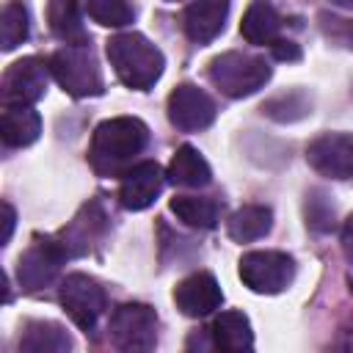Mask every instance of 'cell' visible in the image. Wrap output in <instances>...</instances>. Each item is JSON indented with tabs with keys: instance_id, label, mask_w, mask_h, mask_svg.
<instances>
[{
	"instance_id": "obj_1",
	"label": "cell",
	"mask_w": 353,
	"mask_h": 353,
	"mask_svg": "<svg viewBox=\"0 0 353 353\" xmlns=\"http://www.w3.org/2000/svg\"><path fill=\"white\" fill-rule=\"evenodd\" d=\"M149 130L135 116H113L97 124L88 160L99 176H124L130 163L146 149Z\"/></svg>"
},
{
	"instance_id": "obj_2",
	"label": "cell",
	"mask_w": 353,
	"mask_h": 353,
	"mask_svg": "<svg viewBox=\"0 0 353 353\" xmlns=\"http://www.w3.org/2000/svg\"><path fill=\"white\" fill-rule=\"evenodd\" d=\"M108 58L116 77L135 91H149L165 66L163 52L141 33H119L108 39Z\"/></svg>"
},
{
	"instance_id": "obj_3",
	"label": "cell",
	"mask_w": 353,
	"mask_h": 353,
	"mask_svg": "<svg viewBox=\"0 0 353 353\" xmlns=\"http://www.w3.org/2000/svg\"><path fill=\"white\" fill-rule=\"evenodd\" d=\"M210 83L232 97V99H240V97H251L256 94L268 80H270V63L262 58V55H248V52H223V55H215L210 61Z\"/></svg>"
},
{
	"instance_id": "obj_4",
	"label": "cell",
	"mask_w": 353,
	"mask_h": 353,
	"mask_svg": "<svg viewBox=\"0 0 353 353\" xmlns=\"http://www.w3.org/2000/svg\"><path fill=\"white\" fill-rule=\"evenodd\" d=\"M50 74L72 97L102 94V72L88 44H66L50 58Z\"/></svg>"
},
{
	"instance_id": "obj_5",
	"label": "cell",
	"mask_w": 353,
	"mask_h": 353,
	"mask_svg": "<svg viewBox=\"0 0 353 353\" xmlns=\"http://www.w3.org/2000/svg\"><path fill=\"white\" fill-rule=\"evenodd\" d=\"M110 342L119 350L141 353L152 350L157 342V314L146 303H121L110 314Z\"/></svg>"
},
{
	"instance_id": "obj_6",
	"label": "cell",
	"mask_w": 353,
	"mask_h": 353,
	"mask_svg": "<svg viewBox=\"0 0 353 353\" xmlns=\"http://www.w3.org/2000/svg\"><path fill=\"white\" fill-rule=\"evenodd\" d=\"M295 276V262L284 251H248L240 256V279L251 292L276 295Z\"/></svg>"
},
{
	"instance_id": "obj_7",
	"label": "cell",
	"mask_w": 353,
	"mask_h": 353,
	"mask_svg": "<svg viewBox=\"0 0 353 353\" xmlns=\"http://www.w3.org/2000/svg\"><path fill=\"white\" fill-rule=\"evenodd\" d=\"M66 259H69V254H66L61 240H52V237L33 240L28 245V251L19 256V265H17L19 287L25 292H36V290L47 287L58 276V270Z\"/></svg>"
},
{
	"instance_id": "obj_8",
	"label": "cell",
	"mask_w": 353,
	"mask_h": 353,
	"mask_svg": "<svg viewBox=\"0 0 353 353\" xmlns=\"http://www.w3.org/2000/svg\"><path fill=\"white\" fill-rule=\"evenodd\" d=\"M61 306L72 317V323L83 331H91L105 312V290L85 273H69L61 281Z\"/></svg>"
},
{
	"instance_id": "obj_9",
	"label": "cell",
	"mask_w": 353,
	"mask_h": 353,
	"mask_svg": "<svg viewBox=\"0 0 353 353\" xmlns=\"http://www.w3.org/2000/svg\"><path fill=\"white\" fill-rule=\"evenodd\" d=\"M47 72L50 66H44V61L39 58H19L14 61L0 83V97L3 105H33L44 97L47 91Z\"/></svg>"
},
{
	"instance_id": "obj_10",
	"label": "cell",
	"mask_w": 353,
	"mask_h": 353,
	"mask_svg": "<svg viewBox=\"0 0 353 353\" xmlns=\"http://www.w3.org/2000/svg\"><path fill=\"white\" fill-rule=\"evenodd\" d=\"M309 165L328 179H353V135L325 132L306 146Z\"/></svg>"
},
{
	"instance_id": "obj_11",
	"label": "cell",
	"mask_w": 353,
	"mask_h": 353,
	"mask_svg": "<svg viewBox=\"0 0 353 353\" xmlns=\"http://www.w3.org/2000/svg\"><path fill=\"white\" fill-rule=\"evenodd\" d=\"M215 119V102L193 83H182L168 94V121L182 132H199Z\"/></svg>"
},
{
	"instance_id": "obj_12",
	"label": "cell",
	"mask_w": 353,
	"mask_h": 353,
	"mask_svg": "<svg viewBox=\"0 0 353 353\" xmlns=\"http://www.w3.org/2000/svg\"><path fill=\"white\" fill-rule=\"evenodd\" d=\"M168 176L163 174V168L154 163V160H143V163H135L124 171L121 176V188H119V201L124 210H146L163 190V182Z\"/></svg>"
},
{
	"instance_id": "obj_13",
	"label": "cell",
	"mask_w": 353,
	"mask_h": 353,
	"mask_svg": "<svg viewBox=\"0 0 353 353\" xmlns=\"http://www.w3.org/2000/svg\"><path fill=\"white\" fill-rule=\"evenodd\" d=\"M174 303L188 317H207L223 303V292L212 273L199 270L174 287Z\"/></svg>"
},
{
	"instance_id": "obj_14",
	"label": "cell",
	"mask_w": 353,
	"mask_h": 353,
	"mask_svg": "<svg viewBox=\"0 0 353 353\" xmlns=\"http://www.w3.org/2000/svg\"><path fill=\"white\" fill-rule=\"evenodd\" d=\"M229 0H193L185 8V33L196 44H210L226 25Z\"/></svg>"
},
{
	"instance_id": "obj_15",
	"label": "cell",
	"mask_w": 353,
	"mask_h": 353,
	"mask_svg": "<svg viewBox=\"0 0 353 353\" xmlns=\"http://www.w3.org/2000/svg\"><path fill=\"white\" fill-rule=\"evenodd\" d=\"M41 132V116L33 110V105H3L0 116V135L3 143L11 149L30 146Z\"/></svg>"
},
{
	"instance_id": "obj_16",
	"label": "cell",
	"mask_w": 353,
	"mask_h": 353,
	"mask_svg": "<svg viewBox=\"0 0 353 353\" xmlns=\"http://www.w3.org/2000/svg\"><path fill=\"white\" fill-rule=\"evenodd\" d=\"M165 176H168V182L179 185V188H204V185H210L212 171H210V163L201 157V152L196 146L185 143L174 152Z\"/></svg>"
},
{
	"instance_id": "obj_17",
	"label": "cell",
	"mask_w": 353,
	"mask_h": 353,
	"mask_svg": "<svg viewBox=\"0 0 353 353\" xmlns=\"http://www.w3.org/2000/svg\"><path fill=\"white\" fill-rule=\"evenodd\" d=\"M279 28H281L279 11H276L270 3H265V0H254V3L248 6V11H245L243 22H240L243 39H245L248 44H256V47L273 44V41L279 39Z\"/></svg>"
},
{
	"instance_id": "obj_18",
	"label": "cell",
	"mask_w": 353,
	"mask_h": 353,
	"mask_svg": "<svg viewBox=\"0 0 353 353\" xmlns=\"http://www.w3.org/2000/svg\"><path fill=\"white\" fill-rule=\"evenodd\" d=\"M212 345L221 350H251L254 347V331L243 312H221L212 325Z\"/></svg>"
},
{
	"instance_id": "obj_19",
	"label": "cell",
	"mask_w": 353,
	"mask_h": 353,
	"mask_svg": "<svg viewBox=\"0 0 353 353\" xmlns=\"http://www.w3.org/2000/svg\"><path fill=\"white\" fill-rule=\"evenodd\" d=\"M72 347V336L50 320H33L25 325L19 336V350L25 353H66Z\"/></svg>"
},
{
	"instance_id": "obj_20",
	"label": "cell",
	"mask_w": 353,
	"mask_h": 353,
	"mask_svg": "<svg viewBox=\"0 0 353 353\" xmlns=\"http://www.w3.org/2000/svg\"><path fill=\"white\" fill-rule=\"evenodd\" d=\"M273 226V212L270 207L265 204H245L240 210L232 212L229 223H226V232L234 243H251V240H259L270 232Z\"/></svg>"
},
{
	"instance_id": "obj_21",
	"label": "cell",
	"mask_w": 353,
	"mask_h": 353,
	"mask_svg": "<svg viewBox=\"0 0 353 353\" xmlns=\"http://www.w3.org/2000/svg\"><path fill=\"white\" fill-rule=\"evenodd\" d=\"M47 22H50V30L61 41H66V44H88L77 0H50L47 3Z\"/></svg>"
},
{
	"instance_id": "obj_22",
	"label": "cell",
	"mask_w": 353,
	"mask_h": 353,
	"mask_svg": "<svg viewBox=\"0 0 353 353\" xmlns=\"http://www.w3.org/2000/svg\"><path fill=\"white\" fill-rule=\"evenodd\" d=\"M171 212L193 229H212L218 223V204L204 196H174Z\"/></svg>"
},
{
	"instance_id": "obj_23",
	"label": "cell",
	"mask_w": 353,
	"mask_h": 353,
	"mask_svg": "<svg viewBox=\"0 0 353 353\" xmlns=\"http://www.w3.org/2000/svg\"><path fill=\"white\" fill-rule=\"evenodd\" d=\"M99 221H105V218L99 215V207H97V204H91V207H83V212L72 221V226H69V229H63L61 243H63V248H66V254H69V256L88 251V240H91L94 229H99Z\"/></svg>"
},
{
	"instance_id": "obj_24",
	"label": "cell",
	"mask_w": 353,
	"mask_h": 353,
	"mask_svg": "<svg viewBox=\"0 0 353 353\" xmlns=\"http://www.w3.org/2000/svg\"><path fill=\"white\" fill-rule=\"evenodd\" d=\"M28 30H30V22H28V11L22 3L11 0L3 6V14H0V44L6 52L17 50L25 39H28Z\"/></svg>"
},
{
	"instance_id": "obj_25",
	"label": "cell",
	"mask_w": 353,
	"mask_h": 353,
	"mask_svg": "<svg viewBox=\"0 0 353 353\" xmlns=\"http://www.w3.org/2000/svg\"><path fill=\"white\" fill-rule=\"evenodd\" d=\"M85 11L97 25H105V28H124L135 17L127 0H85Z\"/></svg>"
},
{
	"instance_id": "obj_26",
	"label": "cell",
	"mask_w": 353,
	"mask_h": 353,
	"mask_svg": "<svg viewBox=\"0 0 353 353\" xmlns=\"http://www.w3.org/2000/svg\"><path fill=\"white\" fill-rule=\"evenodd\" d=\"M270 47H273V55H276L279 61H298V58H301V50H298V44H292V41L276 39Z\"/></svg>"
},
{
	"instance_id": "obj_27",
	"label": "cell",
	"mask_w": 353,
	"mask_h": 353,
	"mask_svg": "<svg viewBox=\"0 0 353 353\" xmlns=\"http://www.w3.org/2000/svg\"><path fill=\"white\" fill-rule=\"evenodd\" d=\"M342 251H345V259L353 265V215H347L342 226Z\"/></svg>"
},
{
	"instance_id": "obj_28",
	"label": "cell",
	"mask_w": 353,
	"mask_h": 353,
	"mask_svg": "<svg viewBox=\"0 0 353 353\" xmlns=\"http://www.w3.org/2000/svg\"><path fill=\"white\" fill-rule=\"evenodd\" d=\"M14 221H17V212L8 201H3V245L11 240V232H14Z\"/></svg>"
},
{
	"instance_id": "obj_29",
	"label": "cell",
	"mask_w": 353,
	"mask_h": 353,
	"mask_svg": "<svg viewBox=\"0 0 353 353\" xmlns=\"http://www.w3.org/2000/svg\"><path fill=\"white\" fill-rule=\"evenodd\" d=\"M334 3H339V6H353V0H334Z\"/></svg>"
},
{
	"instance_id": "obj_30",
	"label": "cell",
	"mask_w": 353,
	"mask_h": 353,
	"mask_svg": "<svg viewBox=\"0 0 353 353\" xmlns=\"http://www.w3.org/2000/svg\"><path fill=\"white\" fill-rule=\"evenodd\" d=\"M171 3H174V0H171Z\"/></svg>"
}]
</instances>
